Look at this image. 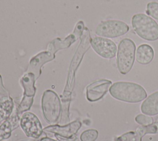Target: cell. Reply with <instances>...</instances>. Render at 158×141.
<instances>
[{
  "mask_svg": "<svg viewBox=\"0 0 158 141\" xmlns=\"http://www.w3.org/2000/svg\"><path fill=\"white\" fill-rule=\"evenodd\" d=\"M110 95L120 101L136 103L147 97V93L140 85L130 82H117L109 88Z\"/></svg>",
  "mask_w": 158,
  "mask_h": 141,
  "instance_id": "cell-1",
  "label": "cell"
},
{
  "mask_svg": "<svg viewBox=\"0 0 158 141\" xmlns=\"http://www.w3.org/2000/svg\"><path fill=\"white\" fill-rule=\"evenodd\" d=\"M131 25L141 38L150 41L158 40V24L149 15L143 13L135 14L131 18Z\"/></svg>",
  "mask_w": 158,
  "mask_h": 141,
  "instance_id": "cell-2",
  "label": "cell"
},
{
  "mask_svg": "<svg viewBox=\"0 0 158 141\" xmlns=\"http://www.w3.org/2000/svg\"><path fill=\"white\" fill-rule=\"evenodd\" d=\"M41 109L43 117L50 125L59 122L61 113L62 105L58 95L52 90L44 91L41 98Z\"/></svg>",
  "mask_w": 158,
  "mask_h": 141,
  "instance_id": "cell-3",
  "label": "cell"
},
{
  "mask_svg": "<svg viewBox=\"0 0 158 141\" xmlns=\"http://www.w3.org/2000/svg\"><path fill=\"white\" fill-rule=\"evenodd\" d=\"M136 45L135 42L128 38L122 39L118 46L117 66L120 74L125 75L131 69L135 58Z\"/></svg>",
  "mask_w": 158,
  "mask_h": 141,
  "instance_id": "cell-4",
  "label": "cell"
},
{
  "mask_svg": "<svg viewBox=\"0 0 158 141\" xmlns=\"http://www.w3.org/2000/svg\"><path fill=\"white\" fill-rule=\"evenodd\" d=\"M129 26L118 20H107L101 22L96 28V34L106 38H117L126 34Z\"/></svg>",
  "mask_w": 158,
  "mask_h": 141,
  "instance_id": "cell-5",
  "label": "cell"
},
{
  "mask_svg": "<svg viewBox=\"0 0 158 141\" xmlns=\"http://www.w3.org/2000/svg\"><path fill=\"white\" fill-rule=\"evenodd\" d=\"M35 75L31 72H27L20 79V83L23 88V98L19 104L17 111L19 114L29 110L33 102V97L36 93L35 87Z\"/></svg>",
  "mask_w": 158,
  "mask_h": 141,
  "instance_id": "cell-6",
  "label": "cell"
},
{
  "mask_svg": "<svg viewBox=\"0 0 158 141\" xmlns=\"http://www.w3.org/2000/svg\"><path fill=\"white\" fill-rule=\"evenodd\" d=\"M20 126L25 134L33 139H38L43 132L42 125L38 117L30 112L22 114L20 119Z\"/></svg>",
  "mask_w": 158,
  "mask_h": 141,
  "instance_id": "cell-7",
  "label": "cell"
},
{
  "mask_svg": "<svg viewBox=\"0 0 158 141\" xmlns=\"http://www.w3.org/2000/svg\"><path fill=\"white\" fill-rule=\"evenodd\" d=\"M90 44L94 51L104 58L112 59L116 55L117 45L109 39L99 36L94 37L91 38Z\"/></svg>",
  "mask_w": 158,
  "mask_h": 141,
  "instance_id": "cell-8",
  "label": "cell"
},
{
  "mask_svg": "<svg viewBox=\"0 0 158 141\" xmlns=\"http://www.w3.org/2000/svg\"><path fill=\"white\" fill-rule=\"evenodd\" d=\"M112 82L107 79H99L89 84L86 87V98L91 102L101 99L107 92Z\"/></svg>",
  "mask_w": 158,
  "mask_h": 141,
  "instance_id": "cell-9",
  "label": "cell"
},
{
  "mask_svg": "<svg viewBox=\"0 0 158 141\" xmlns=\"http://www.w3.org/2000/svg\"><path fill=\"white\" fill-rule=\"evenodd\" d=\"M158 133V117L156 121L146 126H140L134 131L126 132L117 137L115 141H141L142 138L148 134Z\"/></svg>",
  "mask_w": 158,
  "mask_h": 141,
  "instance_id": "cell-10",
  "label": "cell"
},
{
  "mask_svg": "<svg viewBox=\"0 0 158 141\" xmlns=\"http://www.w3.org/2000/svg\"><path fill=\"white\" fill-rule=\"evenodd\" d=\"M81 123L79 121H74L65 126L50 125L43 129V131L53 133L54 135H58L64 137H70L75 135L80 129Z\"/></svg>",
  "mask_w": 158,
  "mask_h": 141,
  "instance_id": "cell-11",
  "label": "cell"
},
{
  "mask_svg": "<svg viewBox=\"0 0 158 141\" xmlns=\"http://www.w3.org/2000/svg\"><path fill=\"white\" fill-rule=\"evenodd\" d=\"M54 58V54L49 52L44 51L39 53L33 58L30 62L28 69V72L33 73L36 80L41 74V66L48 61H51Z\"/></svg>",
  "mask_w": 158,
  "mask_h": 141,
  "instance_id": "cell-12",
  "label": "cell"
},
{
  "mask_svg": "<svg viewBox=\"0 0 158 141\" xmlns=\"http://www.w3.org/2000/svg\"><path fill=\"white\" fill-rule=\"evenodd\" d=\"M19 115L17 111H15L0 125V141L9 139L12 130L19 127L20 124Z\"/></svg>",
  "mask_w": 158,
  "mask_h": 141,
  "instance_id": "cell-13",
  "label": "cell"
},
{
  "mask_svg": "<svg viewBox=\"0 0 158 141\" xmlns=\"http://www.w3.org/2000/svg\"><path fill=\"white\" fill-rule=\"evenodd\" d=\"M154 56V49L148 44H142L136 49L135 59L140 64L146 65L149 64L152 61Z\"/></svg>",
  "mask_w": 158,
  "mask_h": 141,
  "instance_id": "cell-14",
  "label": "cell"
},
{
  "mask_svg": "<svg viewBox=\"0 0 158 141\" xmlns=\"http://www.w3.org/2000/svg\"><path fill=\"white\" fill-rule=\"evenodd\" d=\"M141 111L148 116L158 114V91L151 94L141 103Z\"/></svg>",
  "mask_w": 158,
  "mask_h": 141,
  "instance_id": "cell-15",
  "label": "cell"
},
{
  "mask_svg": "<svg viewBox=\"0 0 158 141\" xmlns=\"http://www.w3.org/2000/svg\"><path fill=\"white\" fill-rule=\"evenodd\" d=\"M13 108L14 103L11 98L0 103V125L11 115Z\"/></svg>",
  "mask_w": 158,
  "mask_h": 141,
  "instance_id": "cell-16",
  "label": "cell"
},
{
  "mask_svg": "<svg viewBox=\"0 0 158 141\" xmlns=\"http://www.w3.org/2000/svg\"><path fill=\"white\" fill-rule=\"evenodd\" d=\"M98 131L94 129H90L83 131L80 135L81 141H95L98 137Z\"/></svg>",
  "mask_w": 158,
  "mask_h": 141,
  "instance_id": "cell-17",
  "label": "cell"
},
{
  "mask_svg": "<svg viewBox=\"0 0 158 141\" xmlns=\"http://www.w3.org/2000/svg\"><path fill=\"white\" fill-rule=\"evenodd\" d=\"M146 13L154 19L158 20V2H150L146 6Z\"/></svg>",
  "mask_w": 158,
  "mask_h": 141,
  "instance_id": "cell-18",
  "label": "cell"
},
{
  "mask_svg": "<svg viewBox=\"0 0 158 141\" xmlns=\"http://www.w3.org/2000/svg\"><path fill=\"white\" fill-rule=\"evenodd\" d=\"M135 121L138 124L143 126H149L154 122V119L151 116H148V115L146 116L142 114L137 115L135 117Z\"/></svg>",
  "mask_w": 158,
  "mask_h": 141,
  "instance_id": "cell-19",
  "label": "cell"
},
{
  "mask_svg": "<svg viewBox=\"0 0 158 141\" xmlns=\"http://www.w3.org/2000/svg\"><path fill=\"white\" fill-rule=\"evenodd\" d=\"M10 98V97L9 95L8 92L6 90L3 85L2 79L1 75H0V103H2L6 101Z\"/></svg>",
  "mask_w": 158,
  "mask_h": 141,
  "instance_id": "cell-20",
  "label": "cell"
},
{
  "mask_svg": "<svg viewBox=\"0 0 158 141\" xmlns=\"http://www.w3.org/2000/svg\"><path fill=\"white\" fill-rule=\"evenodd\" d=\"M58 141H78V138L75 135L70 137H64L58 135H54Z\"/></svg>",
  "mask_w": 158,
  "mask_h": 141,
  "instance_id": "cell-21",
  "label": "cell"
},
{
  "mask_svg": "<svg viewBox=\"0 0 158 141\" xmlns=\"http://www.w3.org/2000/svg\"><path fill=\"white\" fill-rule=\"evenodd\" d=\"M40 141H57V140H54L51 138H49V137H44L42 139H41L40 140Z\"/></svg>",
  "mask_w": 158,
  "mask_h": 141,
  "instance_id": "cell-22",
  "label": "cell"
},
{
  "mask_svg": "<svg viewBox=\"0 0 158 141\" xmlns=\"http://www.w3.org/2000/svg\"><path fill=\"white\" fill-rule=\"evenodd\" d=\"M38 139H34V140H27V139H23V140H19V141H37Z\"/></svg>",
  "mask_w": 158,
  "mask_h": 141,
  "instance_id": "cell-23",
  "label": "cell"
}]
</instances>
